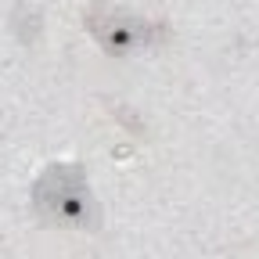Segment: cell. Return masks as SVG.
<instances>
[{
    "label": "cell",
    "instance_id": "obj_1",
    "mask_svg": "<svg viewBox=\"0 0 259 259\" xmlns=\"http://www.w3.org/2000/svg\"><path fill=\"white\" fill-rule=\"evenodd\" d=\"M32 209H36L40 223H47V227H83V231H94L101 223V209H97L94 194L87 187L83 166H69V162L65 166L58 162L36 180Z\"/></svg>",
    "mask_w": 259,
    "mask_h": 259
},
{
    "label": "cell",
    "instance_id": "obj_2",
    "mask_svg": "<svg viewBox=\"0 0 259 259\" xmlns=\"http://www.w3.org/2000/svg\"><path fill=\"white\" fill-rule=\"evenodd\" d=\"M90 29H94V36L101 40L108 51H115V54L155 40V25H148L141 18H126L122 11H108L105 4H101V11L90 15Z\"/></svg>",
    "mask_w": 259,
    "mask_h": 259
}]
</instances>
